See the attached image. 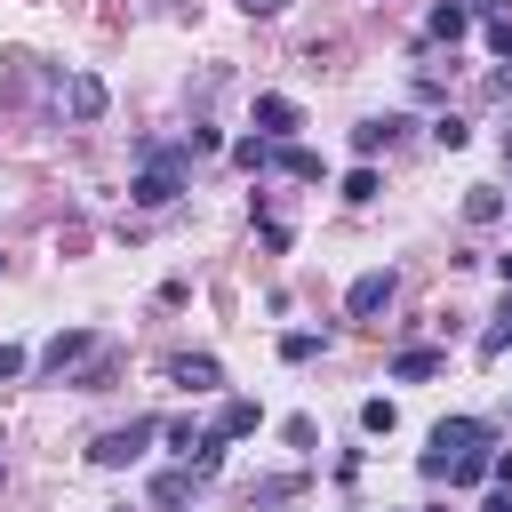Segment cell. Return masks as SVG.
I'll list each match as a JSON object with an SVG mask.
<instances>
[{"label":"cell","instance_id":"obj_5","mask_svg":"<svg viewBox=\"0 0 512 512\" xmlns=\"http://www.w3.org/2000/svg\"><path fill=\"white\" fill-rule=\"evenodd\" d=\"M96 352V328H64V336H48L40 344V376H64L72 360H88Z\"/></svg>","mask_w":512,"mask_h":512},{"label":"cell","instance_id":"obj_27","mask_svg":"<svg viewBox=\"0 0 512 512\" xmlns=\"http://www.w3.org/2000/svg\"><path fill=\"white\" fill-rule=\"evenodd\" d=\"M496 512H512V504H496Z\"/></svg>","mask_w":512,"mask_h":512},{"label":"cell","instance_id":"obj_13","mask_svg":"<svg viewBox=\"0 0 512 512\" xmlns=\"http://www.w3.org/2000/svg\"><path fill=\"white\" fill-rule=\"evenodd\" d=\"M496 216H504V192L496 184H472L464 192V224H496Z\"/></svg>","mask_w":512,"mask_h":512},{"label":"cell","instance_id":"obj_2","mask_svg":"<svg viewBox=\"0 0 512 512\" xmlns=\"http://www.w3.org/2000/svg\"><path fill=\"white\" fill-rule=\"evenodd\" d=\"M184 176H192V152H184V144H144V168H136L128 200H136V208H168V200L184 192Z\"/></svg>","mask_w":512,"mask_h":512},{"label":"cell","instance_id":"obj_17","mask_svg":"<svg viewBox=\"0 0 512 512\" xmlns=\"http://www.w3.org/2000/svg\"><path fill=\"white\" fill-rule=\"evenodd\" d=\"M232 160H240V168H272V144H264V136H240Z\"/></svg>","mask_w":512,"mask_h":512},{"label":"cell","instance_id":"obj_23","mask_svg":"<svg viewBox=\"0 0 512 512\" xmlns=\"http://www.w3.org/2000/svg\"><path fill=\"white\" fill-rule=\"evenodd\" d=\"M488 472H496V480L512 488V448H504V456H488Z\"/></svg>","mask_w":512,"mask_h":512},{"label":"cell","instance_id":"obj_1","mask_svg":"<svg viewBox=\"0 0 512 512\" xmlns=\"http://www.w3.org/2000/svg\"><path fill=\"white\" fill-rule=\"evenodd\" d=\"M416 472L424 480H480L488 472V424L480 416H440L424 456H416Z\"/></svg>","mask_w":512,"mask_h":512},{"label":"cell","instance_id":"obj_25","mask_svg":"<svg viewBox=\"0 0 512 512\" xmlns=\"http://www.w3.org/2000/svg\"><path fill=\"white\" fill-rule=\"evenodd\" d=\"M496 280H504V288H512V256H496Z\"/></svg>","mask_w":512,"mask_h":512},{"label":"cell","instance_id":"obj_12","mask_svg":"<svg viewBox=\"0 0 512 512\" xmlns=\"http://www.w3.org/2000/svg\"><path fill=\"white\" fill-rule=\"evenodd\" d=\"M416 376H440V352H432V344H408V352H392V384H416Z\"/></svg>","mask_w":512,"mask_h":512},{"label":"cell","instance_id":"obj_22","mask_svg":"<svg viewBox=\"0 0 512 512\" xmlns=\"http://www.w3.org/2000/svg\"><path fill=\"white\" fill-rule=\"evenodd\" d=\"M8 376H24V344H0V384Z\"/></svg>","mask_w":512,"mask_h":512},{"label":"cell","instance_id":"obj_26","mask_svg":"<svg viewBox=\"0 0 512 512\" xmlns=\"http://www.w3.org/2000/svg\"><path fill=\"white\" fill-rule=\"evenodd\" d=\"M504 160H512V128H504Z\"/></svg>","mask_w":512,"mask_h":512},{"label":"cell","instance_id":"obj_14","mask_svg":"<svg viewBox=\"0 0 512 512\" xmlns=\"http://www.w3.org/2000/svg\"><path fill=\"white\" fill-rule=\"evenodd\" d=\"M400 128H408V120H360V128H352V152H384Z\"/></svg>","mask_w":512,"mask_h":512},{"label":"cell","instance_id":"obj_16","mask_svg":"<svg viewBox=\"0 0 512 512\" xmlns=\"http://www.w3.org/2000/svg\"><path fill=\"white\" fill-rule=\"evenodd\" d=\"M432 144H448V152H464V144H472V128H464L456 112H440V120H432Z\"/></svg>","mask_w":512,"mask_h":512},{"label":"cell","instance_id":"obj_10","mask_svg":"<svg viewBox=\"0 0 512 512\" xmlns=\"http://www.w3.org/2000/svg\"><path fill=\"white\" fill-rule=\"evenodd\" d=\"M64 104H72V120H104V80L96 72H72L64 80Z\"/></svg>","mask_w":512,"mask_h":512},{"label":"cell","instance_id":"obj_8","mask_svg":"<svg viewBox=\"0 0 512 512\" xmlns=\"http://www.w3.org/2000/svg\"><path fill=\"white\" fill-rule=\"evenodd\" d=\"M256 424H264V416H256V400H224V408H216V424H208V440H216V448H232V440H248Z\"/></svg>","mask_w":512,"mask_h":512},{"label":"cell","instance_id":"obj_6","mask_svg":"<svg viewBox=\"0 0 512 512\" xmlns=\"http://www.w3.org/2000/svg\"><path fill=\"white\" fill-rule=\"evenodd\" d=\"M296 120H304V112H296L288 96H256V136H264V144H288Z\"/></svg>","mask_w":512,"mask_h":512},{"label":"cell","instance_id":"obj_15","mask_svg":"<svg viewBox=\"0 0 512 512\" xmlns=\"http://www.w3.org/2000/svg\"><path fill=\"white\" fill-rule=\"evenodd\" d=\"M320 344H328V336H320V328H288V336H280V360H312V352H320Z\"/></svg>","mask_w":512,"mask_h":512},{"label":"cell","instance_id":"obj_11","mask_svg":"<svg viewBox=\"0 0 512 512\" xmlns=\"http://www.w3.org/2000/svg\"><path fill=\"white\" fill-rule=\"evenodd\" d=\"M272 168L296 184H320V152H304V144H272Z\"/></svg>","mask_w":512,"mask_h":512},{"label":"cell","instance_id":"obj_19","mask_svg":"<svg viewBox=\"0 0 512 512\" xmlns=\"http://www.w3.org/2000/svg\"><path fill=\"white\" fill-rule=\"evenodd\" d=\"M360 432H392V400H360Z\"/></svg>","mask_w":512,"mask_h":512},{"label":"cell","instance_id":"obj_21","mask_svg":"<svg viewBox=\"0 0 512 512\" xmlns=\"http://www.w3.org/2000/svg\"><path fill=\"white\" fill-rule=\"evenodd\" d=\"M488 48H496V56L512 64V16H488Z\"/></svg>","mask_w":512,"mask_h":512},{"label":"cell","instance_id":"obj_24","mask_svg":"<svg viewBox=\"0 0 512 512\" xmlns=\"http://www.w3.org/2000/svg\"><path fill=\"white\" fill-rule=\"evenodd\" d=\"M240 8H248V16H280L288 0H240Z\"/></svg>","mask_w":512,"mask_h":512},{"label":"cell","instance_id":"obj_9","mask_svg":"<svg viewBox=\"0 0 512 512\" xmlns=\"http://www.w3.org/2000/svg\"><path fill=\"white\" fill-rule=\"evenodd\" d=\"M472 8H480V0H440V8L424 16V40H464V32H472Z\"/></svg>","mask_w":512,"mask_h":512},{"label":"cell","instance_id":"obj_4","mask_svg":"<svg viewBox=\"0 0 512 512\" xmlns=\"http://www.w3.org/2000/svg\"><path fill=\"white\" fill-rule=\"evenodd\" d=\"M384 304H392V272H384V264H376V272H360V280L344 288V312H352V320H376Z\"/></svg>","mask_w":512,"mask_h":512},{"label":"cell","instance_id":"obj_7","mask_svg":"<svg viewBox=\"0 0 512 512\" xmlns=\"http://www.w3.org/2000/svg\"><path fill=\"white\" fill-rule=\"evenodd\" d=\"M168 384H184V392H216L224 368H216L208 352H176V360H168Z\"/></svg>","mask_w":512,"mask_h":512},{"label":"cell","instance_id":"obj_18","mask_svg":"<svg viewBox=\"0 0 512 512\" xmlns=\"http://www.w3.org/2000/svg\"><path fill=\"white\" fill-rule=\"evenodd\" d=\"M480 352H488V360H496V352H512V304H504V312H496V328H488V336H480Z\"/></svg>","mask_w":512,"mask_h":512},{"label":"cell","instance_id":"obj_3","mask_svg":"<svg viewBox=\"0 0 512 512\" xmlns=\"http://www.w3.org/2000/svg\"><path fill=\"white\" fill-rule=\"evenodd\" d=\"M152 440H160V416H136V424H120V432H104V440H96L88 456H96L104 472H120V464H136V456H144Z\"/></svg>","mask_w":512,"mask_h":512},{"label":"cell","instance_id":"obj_20","mask_svg":"<svg viewBox=\"0 0 512 512\" xmlns=\"http://www.w3.org/2000/svg\"><path fill=\"white\" fill-rule=\"evenodd\" d=\"M344 200H376V168H352L344 176Z\"/></svg>","mask_w":512,"mask_h":512}]
</instances>
